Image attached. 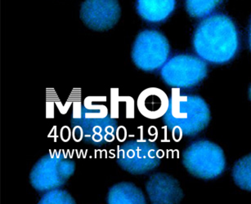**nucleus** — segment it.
<instances>
[{
  "instance_id": "nucleus-1",
  "label": "nucleus",
  "mask_w": 251,
  "mask_h": 204,
  "mask_svg": "<svg viewBox=\"0 0 251 204\" xmlns=\"http://www.w3.org/2000/svg\"><path fill=\"white\" fill-rule=\"evenodd\" d=\"M192 44L201 59L212 64H225L238 51V32L231 18L220 13L214 14L200 23Z\"/></svg>"
},
{
  "instance_id": "nucleus-2",
  "label": "nucleus",
  "mask_w": 251,
  "mask_h": 204,
  "mask_svg": "<svg viewBox=\"0 0 251 204\" xmlns=\"http://www.w3.org/2000/svg\"><path fill=\"white\" fill-rule=\"evenodd\" d=\"M210 121V111L201 96L174 92L163 122L175 138L194 136L204 130Z\"/></svg>"
},
{
  "instance_id": "nucleus-3",
  "label": "nucleus",
  "mask_w": 251,
  "mask_h": 204,
  "mask_svg": "<svg viewBox=\"0 0 251 204\" xmlns=\"http://www.w3.org/2000/svg\"><path fill=\"white\" fill-rule=\"evenodd\" d=\"M75 140L101 147L116 138L117 120L108 113L105 106H82L71 119Z\"/></svg>"
},
{
  "instance_id": "nucleus-4",
  "label": "nucleus",
  "mask_w": 251,
  "mask_h": 204,
  "mask_svg": "<svg viewBox=\"0 0 251 204\" xmlns=\"http://www.w3.org/2000/svg\"><path fill=\"white\" fill-rule=\"evenodd\" d=\"M76 164L62 150L40 158L30 173V184L38 192H47L64 186L75 172Z\"/></svg>"
},
{
  "instance_id": "nucleus-5",
  "label": "nucleus",
  "mask_w": 251,
  "mask_h": 204,
  "mask_svg": "<svg viewBox=\"0 0 251 204\" xmlns=\"http://www.w3.org/2000/svg\"><path fill=\"white\" fill-rule=\"evenodd\" d=\"M182 163L191 174L204 180L219 177L226 167L224 150L205 140L194 141L184 150Z\"/></svg>"
},
{
  "instance_id": "nucleus-6",
  "label": "nucleus",
  "mask_w": 251,
  "mask_h": 204,
  "mask_svg": "<svg viewBox=\"0 0 251 204\" xmlns=\"http://www.w3.org/2000/svg\"><path fill=\"white\" fill-rule=\"evenodd\" d=\"M162 153L149 140H131L119 146L116 162L126 172L143 175L159 167Z\"/></svg>"
},
{
  "instance_id": "nucleus-7",
  "label": "nucleus",
  "mask_w": 251,
  "mask_h": 204,
  "mask_svg": "<svg viewBox=\"0 0 251 204\" xmlns=\"http://www.w3.org/2000/svg\"><path fill=\"white\" fill-rule=\"evenodd\" d=\"M167 39L157 30H146L138 34L132 48V59L143 71L152 72L164 67L170 56Z\"/></svg>"
},
{
  "instance_id": "nucleus-8",
  "label": "nucleus",
  "mask_w": 251,
  "mask_h": 204,
  "mask_svg": "<svg viewBox=\"0 0 251 204\" xmlns=\"http://www.w3.org/2000/svg\"><path fill=\"white\" fill-rule=\"evenodd\" d=\"M204 62L192 55H177L162 67L160 75L168 86L175 89H191L197 86L207 75Z\"/></svg>"
},
{
  "instance_id": "nucleus-9",
  "label": "nucleus",
  "mask_w": 251,
  "mask_h": 204,
  "mask_svg": "<svg viewBox=\"0 0 251 204\" xmlns=\"http://www.w3.org/2000/svg\"><path fill=\"white\" fill-rule=\"evenodd\" d=\"M120 17L117 0H84L80 9L83 23L96 31L110 30L118 23Z\"/></svg>"
},
{
  "instance_id": "nucleus-10",
  "label": "nucleus",
  "mask_w": 251,
  "mask_h": 204,
  "mask_svg": "<svg viewBox=\"0 0 251 204\" xmlns=\"http://www.w3.org/2000/svg\"><path fill=\"white\" fill-rule=\"evenodd\" d=\"M146 190L153 204H179L183 198V192L177 180L161 172L149 177Z\"/></svg>"
},
{
  "instance_id": "nucleus-11",
  "label": "nucleus",
  "mask_w": 251,
  "mask_h": 204,
  "mask_svg": "<svg viewBox=\"0 0 251 204\" xmlns=\"http://www.w3.org/2000/svg\"><path fill=\"white\" fill-rule=\"evenodd\" d=\"M169 105L170 98L160 89H147L138 96V111L142 115L149 119L163 117L169 108Z\"/></svg>"
},
{
  "instance_id": "nucleus-12",
  "label": "nucleus",
  "mask_w": 251,
  "mask_h": 204,
  "mask_svg": "<svg viewBox=\"0 0 251 204\" xmlns=\"http://www.w3.org/2000/svg\"><path fill=\"white\" fill-rule=\"evenodd\" d=\"M176 0H137L138 15L150 23L165 22L175 11Z\"/></svg>"
},
{
  "instance_id": "nucleus-13",
  "label": "nucleus",
  "mask_w": 251,
  "mask_h": 204,
  "mask_svg": "<svg viewBox=\"0 0 251 204\" xmlns=\"http://www.w3.org/2000/svg\"><path fill=\"white\" fill-rule=\"evenodd\" d=\"M106 203L108 204H147L143 191L131 182H121L109 189Z\"/></svg>"
},
{
  "instance_id": "nucleus-14",
  "label": "nucleus",
  "mask_w": 251,
  "mask_h": 204,
  "mask_svg": "<svg viewBox=\"0 0 251 204\" xmlns=\"http://www.w3.org/2000/svg\"><path fill=\"white\" fill-rule=\"evenodd\" d=\"M232 178L241 189L251 191V154L241 158L235 163Z\"/></svg>"
},
{
  "instance_id": "nucleus-15",
  "label": "nucleus",
  "mask_w": 251,
  "mask_h": 204,
  "mask_svg": "<svg viewBox=\"0 0 251 204\" xmlns=\"http://www.w3.org/2000/svg\"><path fill=\"white\" fill-rule=\"evenodd\" d=\"M224 0H186V9L191 17L202 18L209 15Z\"/></svg>"
},
{
  "instance_id": "nucleus-16",
  "label": "nucleus",
  "mask_w": 251,
  "mask_h": 204,
  "mask_svg": "<svg viewBox=\"0 0 251 204\" xmlns=\"http://www.w3.org/2000/svg\"><path fill=\"white\" fill-rule=\"evenodd\" d=\"M40 204H75L76 202L64 189H54L45 192L40 199Z\"/></svg>"
},
{
  "instance_id": "nucleus-17",
  "label": "nucleus",
  "mask_w": 251,
  "mask_h": 204,
  "mask_svg": "<svg viewBox=\"0 0 251 204\" xmlns=\"http://www.w3.org/2000/svg\"><path fill=\"white\" fill-rule=\"evenodd\" d=\"M249 41H250V47H251V26H250V34H249Z\"/></svg>"
},
{
  "instance_id": "nucleus-18",
  "label": "nucleus",
  "mask_w": 251,
  "mask_h": 204,
  "mask_svg": "<svg viewBox=\"0 0 251 204\" xmlns=\"http://www.w3.org/2000/svg\"><path fill=\"white\" fill-rule=\"evenodd\" d=\"M249 94H250V99H251V89H250V91H249Z\"/></svg>"
}]
</instances>
